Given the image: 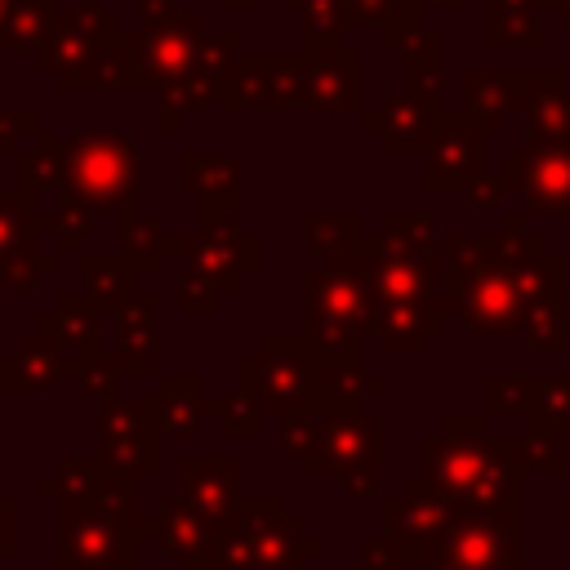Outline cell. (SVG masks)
I'll return each mask as SVG.
<instances>
[{
  "mask_svg": "<svg viewBox=\"0 0 570 570\" xmlns=\"http://www.w3.org/2000/svg\"><path fill=\"white\" fill-rule=\"evenodd\" d=\"M330 352L298 334H263L254 352L240 356L236 365V387L263 410V414H303L321 410V379H325Z\"/></svg>",
  "mask_w": 570,
  "mask_h": 570,
  "instance_id": "obj_1",
  "label": "cell"
},
{
  "mask_svg": "<svg viewBox=\"0 0 570 570\" xmlns=\"http://www.w3.org/2000/svg\"><path fill=\"white\" fill-rule=\"evenodd\" d=\"M218 570H298L321 557L325 543L312 539L272 494H249L218 525Z\"/></svg>",
  "mask_w": 570,
  "mask_h": 570,
  "instance_id": "obj_2",
  "label": "cell"
},
{
  "mask_svg": "<svg viewBox=\"0 0 570 570\" xmlns=\"http://www.w3.org/2000/svg\"><path fill=\"white\" fill-rule=\"evenodd\" d=\"M147 517L94 494L58 499V570H138Z\"/></svg>",
  "mask_w": 570,
  "mask_h": 570,
  "instance_id": "obj_3",
  "label": "cell"
},
{
  "mask_svg": "<svg viewBox=\"0 0 570 570\" xmlns=\"http://www.w3.org/2000/svg\"><path fill=\"white\" fill-rule=\"evenodd\" d=\"M67 191L80 196L94 214L138 209V138L129 129H76L62 138Z\"/></svg>",
  "mask_w": 570,
  "mask_h": 570,
  "instance_id": "obj_4",
  "label": "cell"
},
{
  "mask_svg": "<svg viewBox=\"0 0 570 570\" xmlns=\"http://www.w3.org/2000/svg\"><path fill=\"white\" fill-rule=\"evenodd\" d=\"M303 334L316 338L330 356H361V334L379 321L374 312V285L361 272L347 267H321L303 272Z\"/></svg>",
  "mask_w": 570,
  "mask_h": 570,
  "instance_id": "obj_5",
  "label": "cell"
},
{
  "mask_svg": "<svg viewBox=\"0 0 570 570\" xmlns=\"http://www.w3.org/2000/svg\"><path fill=\"white\" fill-rule=\"evenodd\" d=\"M174 254L214 276L227 298L263 272V236L249 232L236 214H196V232H174Z\"/></svg>",
  "mask_w": 570,
  "mask_h": 570,
  "instance_id": "obj_6",
  "label": "cell"
},
{
  "mask_svg": "<svg viewBox=\"0 0 570 570\" xmlns=\"http://www.w3.org/2000/svg\"><path fill=\"white\" fill-rule=\"evenodd\" d=\"M307 476H338L347 494H374L379 419L361 410H321V441L303 459Z\"/></svg>",
  "mask_w": 570,
  "mask_h": 570,
  "instance_id": "obj_7",
  "label": "cell"
},
{
  "mask_svg": "<svg viewBox=\"0 0 570 570\" xmlns=\"http://www.w3.org/2000/svg\"><path fill=\"white\" fill-rule=\"evenodd\" d=\"M160 436L165 432L156 423V396L98 401V454L111 468H120L138 481H151L160 472Z\"/></svg>",
  "mask_w": 570,
  "mask_h": 570,
  "instance_id": "obj_8",
  "label": "cell"
},
{
  "mask_svg": "<svg viewBox=\"0 0 570 570\" xmlns=\"http://www.w3.org/2000/svg\"><path fill=\"white\" fill-rule=\"evenodd\" d=\"M303 85H307V53L303 49H240L223 111L258 107V111H285L303 107Z\"/></svg>",
  "mask_w": 570,
  "mask_h": 570,
  "instance_id": "obj_9",
  "label": "cell"
},
{
  "mask_svg": "<svg viewBox=\"0 0 570 570\" xmlns=\"http://www.w3.org/2000/svg\"><path fill=\"white\" fill-rule=\"evenodd\" d=\"M36 209L40 200H27L18 187L0 191V289L9 294H31L40 276L62 267V254L36 227Z\"/></svg>",
  "mask_w": 570,
  "mask_h": 570,
  "instance_id": "obj_10",
  "label": "cell"
},
{
  "mask_svg": "<svg viewBox=\"0 0 570 570\" xmlns=\"http://www.w3.org/2000/svg\"><path fill=\"white\" fill-rule=\"evenodd\" d=\"M120 31H125V27H120V13H116L111 4H102V0H76L71 9L62 4L58 22H53V31H49V40H45V49L36 53V62H40L45 71H53L58 85H67V80L80 76Z\"/></svg>",
  "mask_w": 570,
  "mask_h": 570,
  "instance_id": "obj_11",
  "label": "cell"
},
{
  "mask_svg": "<svg viewBox=\"0 0 570 570\" xmlns=\"http://www.w3.org/2000/svg\"><path fill=\"white\" fill-rule=\"evenodd\" d=\"M240 31L236 27H223L214 36H205V49L191 67L187 80H178L174 89L156 94L160 98V111H156V125L160 134H174L178 120L187 111H223V98H227V85H232V71H236V58H240Z\"/></svg>",
  "mask_w": 570,
  "mask_h": 570,
  "instance_id": "obj_12",
  "label": "cell"
},
{
  "mask_svg": "<svg viewBox=\"0 0 570 570\" xmlns=\"http://www.w3.org/2000/svg\"><path fill=\"white\" fill-rule=\"evenodd\" d=\"M205 49V22L200 9H178L165 22H147L138 27V58H142V76L151 94L174 89L178 80L191 76L196 58Z\"/></svg>",
  "mask_w": 570,
  "mask_h": 570,
  "instance_id": "obj_13",
  "label": "cell"
},
{
  "mask_svg": "<svg viewBox=\"0 0 570 570\" xmlns=\"http://www.w3.org/2000/svg\"><path fill=\"white\" fill-rule=\"evenodd\" d=\"M142 530L165 557L178 561V570H218V521L205 517L187 494H160Z\"/></svg>",
  "mask_w": 570,
  "mask_h": 570,
  "instance_id": "obj_14",
  "label": "cell"
},
{
  "mask_svg": "<svg viewBox=\"0 0 570 570\" xmlns=\"http://www.w3.org/2000/svg\"><path fill=\"white\" fill-rule=\"evenodd\" d=\"M450 508L436 490H428L419 476L405 481V490L396 499L383 503V530L405 548V552H441V539L450 534Z\"/></svg>",
  "mask_w": 570,
  "mask_h": 570,
  "instance_id": "obj_15",
  "label": "cell"
},
{
  "mask_svg": "<svg viewBox=\"0 0 570 570\" xmlns=\"http://www.w3.org/2000/svg\"><path fill=\"white\" fill-rule=\"evenodd\" d=\"M307 53V85L303 107L307 111H356L361 107V53L338 45H316Z\"/></svg>",
  "mask_w": 570,
  "mask_h": 570,
  "instance_id": "obj_16",
  "label": "cell"
},
{
  "mask_svg": "<svg viewBox=\"0 0 570 570\" xmlns=\"http://www.w3.org/2000/svg\"><path fill=\"white\" fill-rule=\"evenodd\" d=\"M36 330L71 361L76 374H80L85 361H94V356L102 352V312H98V303H94L85 289L58 294L53 312L36 316Z\"/></svg>",
  "mask_w": 570,
  "mask_h": 570,
  "instance_id": "obj_17",
  "label": "cell"
},
{
  "mask_svg": "<svg viewBox=\"0 0 570 570\" xmlns=\"http://www.w3.org/2000/svg\"><path fill=\"white\" fill-rule=\"evenodd\" d=\"M71 370V361L40 334H18L13 347L0 356V396H40V392H53Z\"/></svg>",
  "mask_w": 570,
  "mask_h": 570,
  "instance_id": "obj_18",
  "label": "cell"
},
{
  "mask_svg": "<svg viewBox=\"0 0 570 570\" xmlns=\"http://www.w3.org/2000/svg\"><path fill=\"white\" fill-rule=\"evenodd\" d=\"M178 494H187L218 525L236 512L240 494V459L236 454H183L178 459Z\"/></svg>",
  "mask_w": 570,
  "mask_h": 570,
  "instance_id": "obj_19",
  "label": "cell"
},
{
  "mask_svg": "<svg viewBox=\"0 0 570 570\" xmlns=\"http://www.w3.org/2000/svg\"><path fill=\"white\" fill-rule=\"evenodd\" d=\"M178 187L196 200V214H240V160L223 151H183Z\"/></svg>",
  "mask_w": 570,
  "mask_h": 570,
  "instance_id": "obj_20",
  "label": "cell"
},
{
  "mask_svg": "<svg viewBox=\"0 0 570 570\" xmlns=\"http://www.w3.org/2000/svg\"><path fill=\"white\" fill-rule=\"evenodd\" d=\"M156 312L160 294L138 289L120 312H116V361L125 374H160V338H156Z\"/></svg>",
  "mask_w": 570,
  "mask_h": 570,
  "instance_id": "obj_21",
  "label": "cell"
},
{
  "mask_svg": "<svg viewBox=\"0 0 570 570\" xmlns=\"http://www.w3.org/2000/svg\"><path fill=\"white\" fill-rule=\"evenodd\" d=\"M58 89H67V94H134V89H147L142 58H138V31H120L80 76H71Z\"/></svg>",
  "mask_w": 570,
  "mask_h": 570,
  "instance_id": "obj_22",
  "label": "cell"
},
{
  "mask_svg": "<svg viewBox=\"0 0 570 570\" xmlns=\"http://www.w3.org/2000/svg\"><path fill=\"white\" fill-rule=\"evenodd\" d=\"M151 396H156V423L165 436H196L200 423L218 414V396L205 392L200 374H160Z\"/></svg>",
  "mask_w": 570,
  "mask_h": 570,
  "instance_id": "obj_23",
  "label": "cell"
},
{
  "mask_svg": "<svg viewBox=\"0 0 570 570\" xmlns=\"http://www.w3.org/2000/svg\"><path fill=\"white\" fill-rule=\"evenodd\" d=\"M80 289L98 303L102 316H116L142 285V267L125 254V249H111V254H80Z\"/></svg>",
  "mask_w": 570,
  "mask_h": 570,
  "instance_id": "obj_24",
  "label": "cell"
},
{
  "mask_svg": "<svg viewBox=\"0 0 570 570\" xmlns=\"http://www.w3.org/2000/svg\"><path fill=\"white\" fill-rule=\"evenodd\" d=\"M13 169H18V191L27 200H45V196H58L67 187V156H62V134L53 129H40L31 138V147H22L13 156Z\"/></svg>",
  "mask_w": 570,
  "mask_h": 570,
  "instance_id": "obj_25",
  "label": "cell"
},
{
  "mask_svg": "<svg viewBox=\"0 0 570 570\" xmlns=\"http://www.w3.org/2000/svg\"><path fill=\"white\" fill-rule=\"evenodd\" d=\"M58 13H62V0H13L0 27V53H40Z\"/></svg>",
  "mask_w": 570,
  "mask_h": 570,
  "instance_id": "obj_26",
  "label": "cell"
},
{
  "mask_svg": "<svg viewBox=\"0 0 570 570\" xmlns=\"http://www.w3.org/2000/svg\"><path fill=\"white\" fill-rule=\"evenodd\" d=\"M365 129H374L387 151H405L432 138V116L419 98H392L383 111L365 116Z\"/></svg>",
  "mask_w": 570,
  "mask_h": 570,
  "instance_id": "obj_27",
  "label": "cell"
},
{
  "mask_svg": "<svg viewBox=\"0 0 570 570\" xmlns=\"http://www.w3.org/2000/svg\"><path fill=\"white\" fill-rule=\"evenodd\" d=\"M36 227H40V236L58 249V254H71L85 236H89V227H94V209L80 200V196H71L67 187L53 196V205L49 209H36Z\"/></svg>",
  "mask_w": 570,
  "mask_h": 570,
  "instance_id": "obj_28",
  "label": "cell"
},
{
  "mask_svg": "<svg viewBox=\"0 0 570 570\" xmlns=\"http://www.w3.org/2000/svg\"><path fill=\"white\" fill-rule=\"evenodd\" d=\"M120 249L142 267V276H156L165 254H174V232L160 227L151 214L129 209V214H120Z\"/></svg>",
  "mask_w": 570,
  "mask_h": 570,
  "instance_id": "obj_29",
  "label": "cell"
},
{
  "mask_svg": "<svg viewBox=\"0 0 570 570\" xmlns=\"http://www.w3.org/2000/svg\"><path fill=\"white\" fill-rule=\"evenodd\" d=\"M298 232H303L307 249H312L321 263L361 245V223H356V218H334V214H316V209H307V214L298 218Z\"/></svg>",
  "mask_w": 570,
  "mask_h": 570,
  "instance_id": "obj_30",
  "label": "cell"
},
{
  "mask_svg": "<svg viewBox=\"0 0 570 570\" xmlns=\"http://www.w3.org/2000/svg\"><path fill=\"white\" fill-rule=\"evenodd\" d=\"M303 49L316 45H338L334 36L347 27V0H303Z\"/></svg>",
  "mask_w": 570,
  "mask_h": 570,
  "instance_id": "obj_31",
  "label": "cell"
},
{
  "mask_svg": "<svg viewBox=\"0 0 570 570\" xmlns=\"http://www.w3.org/2000/svg\"><path fill=\"white\" fill-rule=\"evenodd\" d=\"M223 298H227V294L218 289L214 276H205L200 267L183 263V281H178V312H183V316H218Z\"/></svg>",
  "mask_w": 570,
  "mask_h": 570,
  "instance_id": "obj_32",
  "label": "cell"
},
{
  "mask_svg": "<svg viewBox=\"0 0 570 570\" xmlns=\"http://www.w3.org/2000/svg\"><path fill=\"white\" fill-rule=\"evenodd\" d=\"M214 419H218V432H223V436H258L267 414L236 387L232 396H218V414H214Z\"/></svg>",
  "mask_w": 570,
  "mask_h": 570,
  "instance_id": "obj_33",
  "label": "cell"
},
{
  "mask_svg": "<svg viewBox=\"0 0 570 570\" xmlns=\"http://www.w3.org/2000/svg\"><path fill=\"white\" fill-rule=\"evenodd\" d=\"M120 379H125V370H120L116 352H111V356H107V352H98V356H94V361H85V365H80V374H76L80 392H85V396H94V401L116 396V392H120Z\"/></svg>",
  "mask_w": 570,
  "mask_h": 570,
  "instance_id": "obj_34",
  "label": "cell"
},
{
  "mask_svg": "<svg viewBox=\"0 0 570 570\" xmlns=\"http://www.w3.org/2000/svg\"><path fill=\"white\" fill-rule=\"evenodd\" d=\"M321 441V410H303V414H285L281 419V445L298 459H307Z\"/></svg>",
  "mask_w": 570,
  "mask_h": 570,
  "instance_id": "obj_35",
  "label": "cell"
},
{
  "mask_svg": "<svg viewBox=\"0 0 570 570\" xmlns=\"http://www.w3.org/2000/svg\"><path fill=\"white\" fill-rule=\"evenodd\" d=\"M45 129L40 111H0V151L4 156H18L27 138H36Z\"/></svg>",
  "mask_w": 570,
  "mask_h": 570,
  "instance_id": "obj_36",
  "label": "cell"
},
{
  "mask_svg": "<svg viewBox=\"0 0 570 570\" xmlns=\"http://www.w3.org/2000/svg\"><path fill=\"white\" fill-rule=\"evenodd\" d=\"M18 557V499L0 490V561Z\"/></svg>",
  "mask_w": 570,
  "mask_h": 570,
  "instance_id": "obj_37",
  "label": "cell"
},
{
  "mask_svg": "<svg viewBox=\"0 0 570 570\" xmlns=\"http://www.w3.org/2000/svg\"><path fill=\"white\" fill-rule=\"evenodd\" d=\"M183 4L178 0H138V27H147V22H165L169 13H178Z\"/></svg>",
  "mask_w": 570,
  "mask_h": 570,
  "instance_id": "obj_38",
  "label": "cell"
},
{
  "mask_svg": "<svg viewBox=\"0 0 570 570\" xmlns=\"http://www.w3.org/2000/svg\"><path fill=\"white\" fill-rule=\"evenodd\" d=\"M214 4H218L223 13H254L263 0H214Z\"/></svg>",
  "mask_w": 570,
  "mask_h": 570,
  "instance_id": "obj_39",
  "label": "cell"
},
{
  "mask_svg": "<svg viewBox=\"0 0 570 570\" xmlns=\"http://www.w3.org/2000/svg\"><path fill=\"white\" fill-rule=\"evenodd\" d=\"M9 9H13V0H0V27H4V18H9Z\"/></svg>",
  "mask_w": 570,
  "mask_h": 570,
  "instance_id": "obj_40",
  "label": "cell"
},
{
  "mask_svg": "<svg viewBox=\"0 0 570 570\" xmlns=\"http://www.w3.org/2000/svg\"><path fill=\"white\" fill-rule=\"evenodd\" d=\"M405 570H428V566H405Z\"/></svg>",
  "mask_w": 570,
  "mask_h": 570,
  "instance_id": "obj_41",
  "label": "cell"
}]
</instances>
